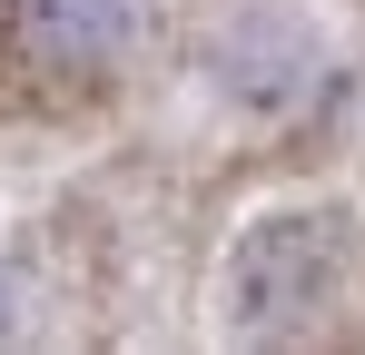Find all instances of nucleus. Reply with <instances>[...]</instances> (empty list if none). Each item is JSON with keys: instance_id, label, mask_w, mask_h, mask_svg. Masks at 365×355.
Instances as JSON below:
<instances>
[{"instance_id": "obj_1", "label": "nucleus", "mask_w": 365, "mask_h": 355, "mask_svg": "<svg viewBox=\"0 0 365 355\" xmlns=\"http://www.w3.org/2000/svg\"><path fill=\"white\" fill-rule=\"evenodd\" d=\"M346 277V217H257L227 257V316L247 336L316 316Z\"/></svg>"}, {"instance_id": "obj_2", "label": "nucleus", "mask_w": 365, "mask_h": 355, "mask_svg": "<svg viewBox=\"0 0 365 355\" xmlns=\"http://www.w3.org/2000/svg\"><path fill=\"white\" fill-rule=\"evenodd\" d=\"M128 0H30V40L50 59H79V69H99V59L128 50Z\"/></svg>"}, {"instance_id": "obj_3", "label": "nucleus", "mask_w": 365, "mask_h": 355, "mask_svg": "<svg viewBox=\"0 0 365 355\" xmlns=\"http://www.w3.org/2000/svg\"><path fill=\"white\" fill-rule=\"evenodd\" d=\"M0 326H10V316H0Z\"/></svg>"}]
</instances>
